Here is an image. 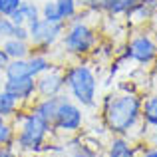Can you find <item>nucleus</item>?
Here are the masks:
<instances>
[{"label": "nucleus", "instance_id": "b1692460", "mask_svg": "<svg viewBox=\"0 0 157 157\" xmlns=\"http://www.w3.org/2000/svg\"><path fill=\"white\" fill-rule=\"evenodd\" d=\"M76 2L86 8H92V10H105L107 0H76Z\"/></svg>", "mask_w": 157, "mask_h": 157}, {"label": "nucleus", "instance_id": "4468645a", "mask_svg": "<svg viewBox=\"0 0 157 157\" xmlns=\"http://www.w3.org/2000/svg\"><path fill=\"white\" fill-rule=\"evenodd\" d=\"M107 157H135V149L129 145V141L123 137H115L109 143Z\"/></svg>", "mask_w": 157, "mask_h": 157}, {"label": "nucleus", "instance_id": "aec40b11", "mask_svg": "<svg viewBox=\"0 0 157 157\" xmlns=\"http://www.w3.org/2000/svg\"><path fill=\"white\" fill-rule=\"evenodd\" d=\"M16 143V131L10 123L0 125V147H10Z\"/></svg>", "mask_w": 157, "mask_h": 157}, {"label": "nucleus", "instance_id": "5701e85b", "mask_svg": "<svg viewBox=\"0 0 157 157\" xmlns=\"http://www.w3.org/2000/svg\"><path fill=\"white\" fill-rule=\"evenodd\" d=\"M20 4H22V0H0V16H8L10 18L20 8Z\"/></svg>", "mask_w": 157, "mask_h": 157}, {"label": "nucleus", "instance_id": "7ed1b4c3", "mask_svg": "<svg viewBox=\"0 0 157 157\" xmlns=\"http://www.w3.org/2000/svg\"><path fill=\"white\" fill-rule=\"evenodd\" d=\"M66 86L70 88L72 96L76 98V101L80 105L92 107L96 104L98 82H96V76H94L90 66L78 64V66H74V68H70L68 74H66Z\"/></svg>", "mask_w": 157, "mask_h": 157}, {"label": "nucleus", "instance_id": "dca6fc26", "mask_svg": "<svg viewBox=\"0 0 157 157\" xmlns=\"http://www.w3.org/2000/svg\"><path fill=\"white\" fill-rule=\"evenodd\" d=\"M14 113H18V101H16L10 94H6L2 90V92H0V115H2V117H10V115H14Z\"/></svg>", "mask_w": 157, "mask_h": 157}, {"label": "nucleus", "instance_id": "20e7f679", "mask_svg": "<svg viewBox=\"0 0 157 157\" xmlns=\"http://www.w3.org/2000/svg\"><path fill=\"white\" fill-rule=\"evenodd\" d=\"M62 32H64V22H50L40 16L36 22L28 24V34H30L28 42L36 48H48L60 38Z\"/></svg>", "mask_w": 157, "mask_h": 157}, {"label": "nucleus", "instance_id": "f257e3e1", "mask_svg": "<svg viewBox=\"0 0 157 157\" xmlns=\"http://www.w3.org/2000/svg\"><path fill=\"white\" fill-rule=\"evenodd\" d=\"M141 117V100L135 94H111L104 101V121L111 133L125 135Z\"/></svg>", "mask_w": 157, "mask_h": 157}, {"label": "nucleus", "instance_id": "cd10ccee", "mask_svg": "<svg viewBox=\"0 0 157 157\" xmlns=\"http://www.w3.org/2000/svg\"><path fill=\"white\" fill-rule=\"evenodd\" d=\"M8 62H10V58L6 56V52H4L2 46H0V72H4V68H6Z\"/></svg>", "mask_w": 157, "mask_h": 157}, {"label": "nucleus", "instance_id": "f3484780", "mask_svg": "<svg viewBox=\"0 0 157 157\" xmlns=\"http://www.w3.org/2000/svg\"><path fill=\"white\" fill-rule=\"evenodd\" d=\"M141 117L149 125H157V96L149 98L145 104H141Z\"/></svg>", "mask_w": 157, "mask_h": 157}, {"label": "nucleus", "instance_id": "bb28decb", "mask_svg": "<svg viewBox=\"0 0 157 157\" xmlns=\"http://www.w3.org/2000/svg\"><path fill=\"white\" fill-rule=\"evenodd\" d=\"M0 157H18V153L12 149V145L10 147H0Z\"/></svg>", "mask_w": 157, "mask_h": 157}, {"label": "nucleus", "instance_id": "ddd939ff", "mask_svg": "<svg viewBox=\"0 0 157 157\" xmlns=\"http://www.w3.org/2000/svg\"><path fill=\"white\" fill-rule=\"evenodd\" d=\"M26 62H28V68H30V76H34V78H38L40 74L48 72V70L52 68L50 60H48L44 54H30V56L26 58Z\"/></svg>", "mask_w": 157, "mask_h": 157}, {"label": "nucleus", "instance_id": "f03ea898", "mask_svg": "<svg viewBox=\"0 0 157 157\" xmlns=\"http://www.w3.org/2000/svg\"><path fill=\"white\" fill-rule=\"evenodd\" d=\"M50 123L44 121L38 113L30 111V113L20 117V131L16 133V145L22 151H42L46 135L50 131Z\"/></svg>", "mask_w": 157, "mask_h": 157}, {"label": "nucleus", "instance_id": "2eb2a0df", "mask_svg": "<svg viewBox=\"0 0 157 157\" xmlns=\"http://www.w3.org/2000/svg\"><path fill=\"white\" fill-rule=\"evenodd\" d=\"M4 76H6V80H10V78L30 76V68H28L26 58H24V60H10L6 64V68H4Z\"/></svg>", "mask_w": 157, "mask_h": 157}, {"label": "nucleus", "instance_id": "393cba45", "mask_svg": "<svg viewBox=\"0 0 157 157\" xmlns=\"http://www.w3.org/2000/svg\"><path fill=\"white\" fill-rule=\"evenodd\" d=\"M70 157H98V155H96V151L90 149L88 145H78L76 149L72 151V155H70Z\"/></svg>", "mask_w": 157, "mask_h": 157}, {"label": "nucleus", "instance_id": "412c9836", "mask_svg": "<svg viewBox=\"0 0 157 157\" xmlns=\"http://www.w3.org/2000/svg\"><path fill=\"white\" fill-rule=\"evenodd\" d=\"M42 18L50 20V22H64L62 16H60V10H58L56 0H48V2L42 6Z\"/></svg>", "mask_w": 157, "mask_h": 157}, {"label": "nucleus", "instance_id": "a211bd4d", "mask_svg": "<svg viewBox=\"0 0 157 157\" xmlns=\"http://www.w3.org/2000/svg\"><path fill=\"white\" fill-rule=\"evenodd\" d=\"M141 0H107L105 10L111 14H119V12H129L135 4H139Z\"/></svg>", "mask_w": 157, "mask_h": 157}, {"label": "nucleus", "instance_id": "c756f323", "mask_svg": "<svg viewBox=\"0 0 157 157\" xmlns=\"http://www.w3.org/2000/svg\"><path fill=\"white\" fill-rule=\"evenodd\" d=\"M2 123H6V117H2V115H0V125H2Z\"/></svg>", "mask_w": 157, "mask_h": 157}, {"label": "nucleus", "instance_id": "0eeeda50", "mask_svg": "<svg viewBox=\"0 0 157 157\" xmlns=\"http://www.w3.org/2000/svg\"><path fill=\"white\" fill-rule=\"evenodd\" d=\"M64 86H66V76L60 74V72H56V70H52V68L36 78V92H38L42 98L60 96V92L64 90Z\"/></svg>", "mask_w": 157, "mask_h": 157}, {"label": "nucleus", "instance_id": "1a4fd4ad", "mask_svg": "<svg viewBox=\"0 0 157 157\" xmlns=\"http://www.w3.org/2000/svg\"><path fill=\"white\" fill-rule=\"evenodd\" d=\"M155 44L151 42L147 36H137V38L131 40L129 44V50H127V54H129L133 60H137L139 64H149L151 60L155 58Z\"/></svg>", "mask_w": 157, "mask_h": 157}, {"label": "nucleus", "instance_id": "423d86ee", "mask_svg": "<svg viewBox=\"0 0 157 157\" xmlns=\"http://www.w3.org/2000/svg\"><path fill=\"white\" fill-rule=\"evenodd\" d=\"M82 123H84V113H82L80 105L72 104L68 98H62L52 125L56 127V129H60V131L74 133V131H78L82 127Z\"/></svg>", "mask_w": 157, "mask_h": 157}, {"label": "nucleus", "instance_id": "a878e982", "mask_svg": "<svg viewBox=\"0 0 157 157\" xmlns=\"http://www.w3.org/2000/svg\"><path fill=\"white\" fill-rule=\"evenodd\" d=\"M12 38L26 40V42H28V38H30V34H28V26H14V36H12Z\"/></svg>", "mask_w": 157, "mask_h": 157}, {"label": "nucleus", "instance_id": "4be33fe9", "mask_svg": "<svg viewBox=\"0 0 157 157\" xmlns=\"http://www.w3.org/2000/svg\"><path fill=\"white\" fill-rule=\"evenodd\" d=\"M14 36V22L8 16H0V42Z\"/></svg>", "mask_w": 157, "mask_h": 157}, {"label": "nucleus", "instance_id": "c85d7f7f", "mask_svg": "<svg viewBox=\"0 0 157 157\" xmlns=\"http://www.w3.org/2000/svg\"><path fill=\"white\" fill-rule=\"evenodd\" d=\"M141 157H157V149H147Z\"/></svg>", "mask_w": 157, "mask_h": 157}, {"label": "nucleus", "instance_id": "6e6552de", "mask_svg": "<svg viewBox=\"0 0 157 157\" xmlns=\"http://www.w3.org/2000/svg\"><path fill=\"white\" fill-rule=\"evenodd\" d=\"M4 92L10 94L16 101H28L36 94V78L34 76H24V78H10L4 82Z\"/></svg>", "mask_w": 157, "mask_h": 157}, {"label": "nucleus", "instance_id": "9d476101", "mask_svg": "<svg viewBox=\"0 0 157 157\" xmlns=\"http://www.w3.org/2000/svg\"><path fill=\"white\" fill-rule=\"evenodd\" d=\"M40 18V8L34 2H24L20 4V8L10 16V20L14 22V26H28V24L36 22Z\"/></svg>", "mask_w": 157, "mask_h": 157}, {"label": "nucleus", "instance_id": "39448f33", "mask_svg": "<svg viewBox=\"0 0 157 157\" xmlns=\"http://www.w3.org/2000/svg\"><path fill=\"white\" fill-rule=\"evenodd\" d=\"M96 44V36L90 26L84 22H76L70 26L64 36V48L72 54H88Z\"/></svg>", "mask_w": 157, "mask_h": 157}, {"label": "nucleus", "instance_id": "9b49d317", "mask_svg": "<svg viewBox=\"0 0 157 157\" xmlns=\"http://www.w3.org/2000/svg\"><path fill=\"white\" fill-rule=\"evenodd\" d=\"M2 50L6 52V56L10 58V60H24V58L30 56L32 46L26 40L8 38V40H2Z\"/></svg>", "mask_w": 157, "mask_h": 157}, {"label": "nucleus", "instance_id": "f8f14e48", "mask_svg": "<svg viewBox=\"0 0 157 157\" xmlns=\"http://www.w3.org/2000/svg\"><path fill=\"white\" fill-rule=\"evenodd\" d=\"M62 101V96H54V98H44L42 101H38V104L34 105V113H38L40 117L44 119V121H48L52 125L54 123V117H56V111H58V105H60Z\"/></svg>", "mask_w": 157, "mask_h": 157}, {"label": "nucleus", "instance_id": "6ab92c4d", "mask_svg": "<svg viewBox=\"0 0 157 157\" xmlns=\"http://www.w3.org/2000/svg\"><path fill=\"white\" fill-rule=\"evenodd\" d=\"M56 4H58V10H60V16H62L64 22L76 16V12H78L76 0H56Z\"/></svg>", "mask_w": 157, "mask_h": 157}]
</instances>
